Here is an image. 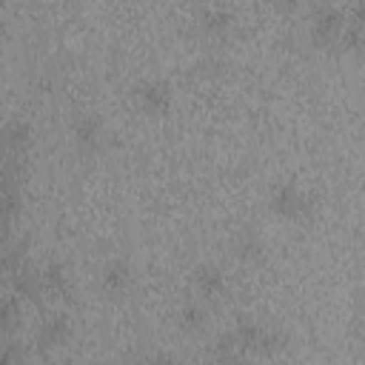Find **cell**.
I'll list each match as a JSON object with an SVG mask.
<instances>
[{"label":"cell","instance_id":"1","mask_svg":"<svg viewBox=\"0 0 365 365\" xmlns=\"http://www.w3.org/2000/svg\"><path fill=\"white\" fill-rule=\"evenodd\" d=\"M268 205L274 214L285 217V220H305L317 211V197L305 188H299L297 182H277L271 188Z\"/></svg>","mask_w":365,"mask_h":365},{"label":"cell","instance_id":"2","mask_svg":"<svg viewBox=\"0 0 365 365\" xmlns=\"http://www.w3.org/2000/svg\"><path fill=\"white\" fill-rule=\"evenodd\" d=\"M134 103L145 114H165L171 106V86L165 77H145L134 86Z\"/></svg>","mask_w":365,"mask_h":365},{"label":"cell","instance_id":"3","mask_svg":"<svg viewBox=\"0 0 365 365\" xmlns=\"http://www.w3.org/2000/svg\"><path fill=\"white\" fill-rule=\"evenodd\" d=\"M342 26H345V14L331 3H322L311 11V40L314 43H322V46L336 43Z\"/></svg>","mask_w":365,"mask_h":365},{"label":"cell","instance_id":"4","mask_svg":"<svg viewBox=\"0 0 365 365\" xmlns=\"http://www.w3.org/2000/svg\"><path fill=\"white\" fill-rule=\"evenodd\" d=\"M231 248H234V257L242 259V262H259L262 254H265V240L262 234L254 228V225H240L231 237Z\"/></svg>","mask_w":365,"mask_h":365},{"label":"cell","instance_id":"5","mask_svg":"<svg viewBox=\"0 0 365 365\" xmlns=\"http://www.w3.org/2000/svg\"><path fill=\"white\" fill-rule=\"evenodd\" d=\"M31 143V125L20 117L3 123L0 128V148H3V157H23V151L29 148Z\"/></svg>","mask_w":365,"mask_h":365},{"label":"cell","instance_id":"6","mask_svg":"<svg viewBox=\"0 0 365 365\" xmlns=\"http://www.w3.org/2000/svg\"><path fill=\"white\" fill-rule=\"evenodd\" d=\"M71 134H74L77 148L86 151V154H91V151H97L100 143H103V120H100L97 114H88V111H86V114L74 117Z\"/></svg>","mask_w":365,"mask_h":365},{"label":"cell","instance_id":"7","mask_svg":"<svg viewBox=\"0 0 365 365\" xmlns=\"http://www.w3.org/2000/svg\"><path fill=\"white\" fill-rule=\"evenodd\" d=\"M71 336V322L66 314H51L40 322V331H37V345L40 351H51V348H60L66 339Z\"/></svg>","mask_w":365,"mask_h":365},{"label":"cell","instance_id":"8","mask_svg":"<svg viewBox=\"0 0 365 365\" xmlns=\"http://www.w3.org/2000/svg\"><path fill=\"white\" fill-rule=\"evenodd\" d=\"M194 288L202 297H220L225 291V271L217 262H202L194 268Z\"/></svg>","mask_w":365,"mask_h":365},{"label":"cell","instance_id":"9","mask_svg":"<svg viewBox=\"0 0 365 365\" xmlns=\"http://www.w3.org/2000/svg\"><path fill=\"white\" fill-rule=\"evenodd\" d=\"M100 279H103V288H106L108 294H123V291L131 285V265H128L123 257H114V259H108V262L103 265Z\"/></svg>","mask_w":365,"mask_h":365},{"label":"cell","instance_id":"10","mask_svg":"<svg viewBox=\"0 0 365 365\" xmlns=\"http://www.w3.org/2000/svg\"><path fill=\"white\" fill-rule=\"evenodd\" d=\"M11 285H14V294H17V297H26V299H37L40 291H43L40 271L31 268L29 262H23V265L11 274Z\"/></svg>","mask_w":365,"mask_h":365},{"label":"cell","instance_id":"11","mask_svg":"<svg viewBox=\"0 0 365 365\" xmlns=\"http://www.w3.org/2000/svg\"><path fill=\"white\" fill-rule=\"evenodd\" d=\"M231 20H234V14H231L225 6H205V9L200 11V29L208 31V34H222V31H228Z\"/></svg>","mask_w":365,"mask_h":365},{"label":"cell","instance_id":"12","mask_svg":"<svg viewBox=\"0 0 365 365\" xmlns=\"http://www.w3.org/2000/svg\"><path fill=\"white\" fill-rule=\"evenodd\" d=\"M40 279H43V288L46 291L66 294L68 291V268H66V262H60V259L46 262V268L40 271Z\"/></svg>","mask_w":365,"mask_h":365},{"label":"cell","instance_id":"13","mask_svg":"<svg viewBox=\"0 0 365 365\" xmlns=\"http://www.w3.org/2000/svg\"><path fill=\"white\" fill-rule=\"evenodd\" d=\"M177 319H180V325H182L185 331H200V328H205V322H208V311H205L202 302L188 299V302L180 305Z\"/></svg>","mask_w":365,"mask_h":365},{"label":"cell","instance_id":"14","mask_svg":"<svg viewBox=\"0 0 365 365\" xmlns=\"http://www.w3.org/2000/svg\"><path fill=\"white\" fill-rule=\"evenodd\" d=\"M259 331H262V325H259L257 319H251V317H240L231 334H234L240 351H254V348H257V339H259Z\"/></svg>","mask_w":365,"mask_h":365},{"label":"cell","instance_id":"15","mask_svg":"<svg viewBox=\"0 0 365 365\" xmlns=\"http://www.w3.org/2000/svg\"><path fill=\"white\" fill-rule=\"evenodd\" d=\"M285 345H288V336H285V331H282V328L262 325V331H259V339H257V348H254V351H259V354H279Z\"/></svg>","mask_w":365,"mask_h":365},{"label":"cell","instance_id":"16","mask_svg":"<svg viewBox=\"0 0 365 365\" xmlns=\"http://www.w3.org/2000/svg\"><path fill=\"white\" fill-rule=\"evenodd\" d=\"M26 262V242H6L0 245V268L14 274Z\"/></svg>","mask_w":365,"mask_h":365},{"label":"cell","instance_id":"17","mask_svg":"<svg viewBox=\"0 0 365 365\" xmlns=\"http://www.w3.org/2000/svg\"><path fill=\"white\" fill-rule=\"evenodd\" d=\"M23 208V194L20 188H6L0 191V222H11Z\"/></svg>","mask_w":365,"mask_h":365},{"label":"cell","instance_id":"18","mask_svg":"<svg viewBox=\"0 0 365 365\" xmlns=\"http://www.w3.org/2000/svg\"><path fill=\"white\" fill-rule=\"evenodd\" d=\"M336 46L348 48V51H359L365 46V26H356V23H345L342 31H339V40Z\"/></svg>","mask_w":365,"mask_h":365},{"label":"cell","instance_id":"19","mask_svg":"<svg viewBox=\"0 0 365 365\" xmlns=\"http://www.w3.org/2000/svg\"><path fill=\"white\" fill-rule=\"evenodd\" d=\"M222 68H225V57H222L220 51H205V54L194 63V71H197L200 77H217V74H222Z\"/></svg>","mask_w":365,"mask_h":365},{"label":"cell","instance_id":"20","mask_svg":"<svg viewBox=\"0 0 365 365\" xmlns=\"http://www.w3.org/2000/svg\"><path fill=\"white\" fill-rule=\"evenodd\" d=\"M17 322V302L14 299H0V334L14 328Z\"/></svg>","mask_w":365,"mask_h":365},{"label":"cell","instance_id":"21","mask_svg":"<svg viewBox=\"0 0 365 365\" xmlns=\"http://www.w3.org/2000/svg\"><path fill=\"white\" fill-rule=\"evenodd\" d=\"M0 365H23V354H20V348L11 345V342L0 345Z\"/></svg>","mask_w":365,"mask_h":365},{"label":"cell","instance_id":"22","mask_svg":"<svg viewBox=\"0 0 365 365\" xmlns=\"http://www.w3.org/2000/svg\"><path fill=\"white\" fill-rule=\"evenodd\" d=\"M145 365H174V359H171V354L160 351V354H151V356L145 359Z\"/></svg>","mask_w":365,"mask_h":365},{"label":"cell","instance_id":"23","mask_svg":"<svg viewBox=\"0 0 365 365\" xmlns=\"http://www.w3.org/2000/svg\"><path fill=\"white\" fill-rule=\"evenodd\" d=\"M217 365H245L242 354H228V356H217Z\"/></svg>","mask_w":365,"mask_h":365},{"label":"cell","instance_id":"24","mask_svg":"<svg viewBox=\"0 0 365 365\" xmlns=\"http://www.w3.org/2000/svg\"><path fill=\"white\" fill-rule=\"evenodd\" d=\"M125 365H145V359H128Z\"/></svg>","mask_w":365,"mask_h":365}]
</instances>
